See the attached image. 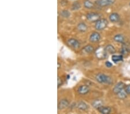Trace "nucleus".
I'll return each mask as SVG.
<instances>
[{
  "label": "nucleus",
  "instance_id": "obj_2",
  "mask_svg": "<svg viewBox=\"0 0 130 114\" xmlns=\"http://www.w3.org/2000/svg\"><path fill=\"white\" fill-rule=\"evenodd\" d=\"M108 22L105 18H100L97 21H96L95 24V28L98 31H102L106 28L108 26Z\"/></svg>",
  "mask_w": 130,
  "mask_h": 114
},
{
  "label": "nucleus",
  "instance_id": "obj_12",
  "mask_svg": "<svg viewBox=\"0 0 130 114\" xmlns=\"http://www.w3.org/2000/svg\"><path fill=\"white\" fill-rule=\"evenodd\" d=\"M97 109L100 113H104V114H109L111 112V108L109 107L102 106Z\"/></svg>",
  "mask_w": 130,
  "mask_h": 114
},
{
  "label": "nucleus",
  "instance_id": "obj_28",
  "mask_svg": "<svg viewBox=\"0 0 130 114\" xmlns=\"http://www.w3.org/2000/svg\"><path fill=\"white\" fill-rule=\"evenodd\" d=\"M127 49H128V51L130 52V46L127 47Z\"/></svg>",
  "mask_w": 130,
  "mask_h": 114
},
{
  "label": "nucleus",
  "instance_id": "obj_3",
  "mask_svg": "<svg viewBox=\"0 0 130 114\" xmlns=\"http://www.w3.org/2000/svg\"><path fill=\"white\" fill-rule=\"evenodd\" d=\"M87 19L91 22H96L98 20L101 18V16L98 13H94V12H91L87 14L86 16Z\"/></svg>",
  "mask_w": 130,
  "mask_h": 114
},
{
  "label": "nucleus",
  "instance_id": "obj_24",
  "mask_svg": "<svg viewBox=\"0 0 130 114\" xmlns=\"http://www.w3.org/2000/svg\"><path fill=\"white\" fill-rule=\"evenodd\" d=\"M72 8V9L74 10H78L79 9H80V4H79V3H78V2H75V3L73 4Z\"/></svg>",
  "mask_w": 130,
  "mask_h": 114
},
{
  "label": "nucleus",
  "instance_id": "obj_6",
  "mask_svg": "<svg viewBox=\"0 0 130 114\" xmlns=\"http://www.w3.org/2000/svg\"><path fill=\"white\" fill-rule=\"evenodd\" d=\"M68 44L73 49H78L80 47V43L75 39H70L67 41Z\"/></svg>",
  "mask_w": 130,
  "mask_h": 114
},
{
  "label": "nucleus",
  "instance_id": "obj_26",
  "mask_svg": "<svg viewBox=\"0 0 130 114\" xmlns=\"http://www.w3.org/2000/svg\"><path fill=\"white\" fill-rule=\"evenodd\" d=\"M125 90L126 91V92L127 93L128 95H130V84L128 85L125 88Z\"/></svg>",
  "mask_w": 130,
  "mask_h": 114
},
{
  "label": "nucleus",
  "instance_id": "obj_5",
  "mask_svg": "<svg viewBox=\"0 0 130 114\" xmlns=\"http://www.w3.org/2000/svg\"><path fill=\"white\" fill-rule=\"evenodd\" d=\"M125 85L124 83H123V82H120L116 85L115 86V87L113 89V92L115 93V94L117 95V93H119L120 92H121V90L124 89L125 88Z\"/></svg>",
  "mask_w": 130,
  "mask_h": 114
},
{
  "label": "nucleus",
  "instance_id": "obj_4",
  "mask_svg": "<svg viewBox=\"0 0 130 114\" xmlns=\"http://www.w3.org/2000/svg\"><path fill=\"white\" fill-rule=\"evenodd\" d=\"M115 0H97L95 3L101 7H108L113 4Z\"/></svg>",
  "mask_w": 130,
  "mask_h": 114
},
{
  "label": "nucleus",
  "instance_id": "obj_9",
  "mask_svg": "<svg viewBox=\"0 0 130 114\" xmlns=\"http://www.w3.org/2000/svg\"><path fill=\"white\" fill-rule=\"evenodd\" d=\"M90 91V89L89 87L86 85H82L80 86L77 89V92H78V93L80 95H86Z\"/></svg>",
  "mask_w": 130,
  "mask_h": 114
},
{
  "label": "nucleus",
  "instance_id": "obj_29",
  "mask_svg": "<svg viewBox=\"0 0 130 114\" xmlns=\"http://www.w3.org/2000/svg\"><path fill=\"white\" fill-rule=\"evenodd\" d=\"M60 67V64L59 63H58V69H59Z\"/></svg>",
  "mask_w": 130,
  "mask_h": 114
},
{
  "label": "nucleus",
  "instance_id": "obj_11",
  "mask_svg": "<svg viewBox=\"0 0 130 114\" xmlns=\"http://www.w3.org/2000/svg\"><path fill=\"white\" fill-rule=\"evenodd\" d=\"M109 20L112 22H117L120 20V16L116 13H113L109 16Z\"/></svg>",
  "mask_w": 130,
  "mask_h": 114
},
{
  "label": "nucleus",
  "instance_id": "obj_1",
  "mask_svg": "<svg viewBox=\"0 0 130 114\" xmlns=\"http://www.w3.org/2000/svg\"><path fill=\"white\" fill-rule=\"evenodd\" d=\"M95 79L97 80V81L100 83V84H110L112 83V78L105 74H98L95 77Z\"/></svg>",
  "mask_w": 130,
  "mask_h": 114
},
{
  "label": "nucleus",
  "instance_id": "obj_22",
  "mask_svg": "<svg viewBox=\"0 0 130 114\" xmlns=\"http://www.w3.org/2000/svg\"><path fill=\"white\" fill-rule=\"evenodd\" d=\"M70 13L69 12V11L66 10H62V11L61 12V16H62L63 17H66V18H68L70 16Z\"/></svg>",
  "mask_w": 130,
  "mask_h": 114
},
{
  "label": "nucleus",
  "instance_id": "obj_7",
  "mask_svg": "<svg viewBox=\"0 0 130 114\" xmlns=\"http://www.w3.org/2000/svg\"><path fill=\"white\" fill-rule=\"evenodd\" d=\"M95 54L97 58L100 59L105 58L107 56V54L105 50V49H98L95 51Z\"/></svg>",
  "mask_w": 130,
  "mask_h": 114
},
{
  "label": "nucleus",
  "instance_id": "obj_25",
  "mask_svg": "<svg viewBox=\"0 0 130 114\" xmlns=\"http://www.w3.org/2000/svg\"><path fill=\"white\" fill-rule=\"evenodd\" d=\"M62 84V80H61V78H60V77H58V78H57L58 87H60L61 85Z\"/></svg>",
  "mask_w": 130,
  "mask_h": 114
},
{
  "label": "nucleus",
  "instance_id": "obj_17",
  "mask_svg": "<svg viewBox=\"0 0 130 114\" xmlns=\"http://www.w3.org/2000/svg\"><path fill=\"white\" fill-rule=\"evenodd\" d=\"M114 40L115 41H116V42L123 43V44L124 42V36L121 34H117L116 35H115L114 37Z\"/></svg>",
  "mask_w": 130,
  "mask_h": 114
},
{
  "label": "nucleus",
  "instance_id": "obj_16",
  "mask_svg": "<svg viewBox=\"0 0 130 114\" xmlns=\"http://www.w3.org/2000/svg\"><path fill=\"white\" fill-rule=\"evenodd\" d=\"M77 108L80 109V110L85 111V110H87L88 109L89 106H88L86 103H84L83 101H80V102H79L78 104H77Z\"/></svg>",
  "mask_w": 130,
  "mask_h": 114
},
{
  "label": "nucleus",
  "instance_id": "obj_19",
  "mask_svg": "<svg viewBox=\"0 0 130 114\" xmlns=\"http://www.w3.org/2000/svg\"><path fill=\"white\" fill-rule=\"evenodd\" d=\"M83 51L84 53L86 54H90L93 53L94 51V47L91 45H87L85 46L83 49Z\"/></svg>",
  "mask_w": 130,
  "mask_h": 114
},
{
  "label": "nucleus",
  "instance_id": "obj_18",
  "mask_svg": "<svg viewBox=\"0 0 130 114\" xmlns=\"http://www.w3.org/2000/svg\"><path fill=\"white\" fill-rule=\"evenodd\" d=\"M127 95H128L127 93L126 92V91H125V89H124L122 90L119 93H117V97H118L119 99L123 100V99H124L126 98V97H127Z\"/></svg>",
  "mask_w": 130,
  "mask_h": 114
},
{
  "label": "nucleus",
  "instance_id": "obj_15",
  "mask_svg": "<svg viewBox=\"0 0 130 114\" xmlns=\"http://www.w3.org/2000/svg\"><path fill=\"white\" fill-rule=\"evenodd\" d=\"M77 28L78 31H80L81 32H85L87 30V25L85 23H83V22H81V23L77 25Z\"/></svg>",
  "mask_w": 130,
  "mask_h": 114
},
{
  "label": "nucleus",
  "instance_id": "obj_27",
  "mask_svg": "<svg viewBox=\"0 0 130 114\" xmlns=\"http://www.w3.org/2000/svg\"><path fill=\"white\" fill-rule=\"evenodd\" d=\"M105 65H106V67H112V66H113L112 63H110V62H109V61H107V62H106V63H105Z\"/></svg>",
  "mask_w": 130,
  "mask_h": 114
},
{
  "label": "nucleus",
  "instance_id": "obj_30",
  "mask_svg": "<svg viewBox=\"0 0 130 114\" xmlns=\"http://www.w3.org/2000/svg\"><path fill=\"white\" fill-rule=\"evenodd\" d=\"M129 5H130V4H129Z\"/></svg>",
  "mask_w": 130,
  "mask_h": 114
},
{
  "label": "nucleus",
  "instance_id": "obj_14",
  "mask_svg": "<svg viewBox=\"0 0 130 114\" xmlns=\"http://www.w3.org/2000/svg\"><path fill=\"white\" fill-rule=\"evenodd\" d=\"M103 104V101L99 99H97V100H94L93 103H92V105L93 107L95 108L96 109H98L99 108L102 106Z\"/></svg>",
  "mask_w": 130,
  "mask_h": 114
},
{
  "label": "nucleus",
  "instance_id": "obj_8",
  "mask_svg": "<svg viewBox=\"0 0 130 114\" xmlns=\"http://www.w3.org/2000/svg\"><path fill=\"white\" fill-rule=\"evenodd\" d=\"M101 39V35L98 32H93L90 36L89 40L92 43H96L98 42Z\"/></svg>",
  "mask_w": 130,
  "mask_h": 114
},
{
  "label": "nucleus",
  "instance_id": "obj_20",
  "mask_svg": "<svg viewBox=\"0 0 130 114\" xmlns=\"http://www.w3.org/2000/svg\"><path fill=\"white\" fill-rule=\"evenodd\" d=\"M84 6L87 9H91L94 7V4L90 0H85L84 1Z\"/></svg>",
  "mask_w": 130,
  "mask_h": 114
},
{
  "label": "nucleus",
  "instance_id": "obj_21",
  "mask_svg": "<svg viewBox=\"0 0 130 114\" xmlns=\"http://www.w3.org/2000/svg\"><path fill=\"white\" fill-rule=\"evenodd\" d=\"M112 61L115 62V63H117V62L123 61V55H114L112 56Z\"/></svg>",
  "mask_w": 130,
  "mask_h": 114
},
{
  "label": "nucleus",
  "instance_id": "obj_10",
  "mask_svg": "<svg viewBox=\"0 0 130 114\" xmlns=\"http://www.w3.org/2000/svg\"><path fill=\"white\" fill-rule=\"evenodd\" d=\"M69 105V102L67 100L63 99L61 100L58 104V108L59 109H62L67 108Z\"/></svg>",
  "mask_w": 130,
  "mask_h": 114
},
{
  "label": "nucleus",
  "instance_id": "obj_23",
  "mask_svg": "<svg viewBox=\"0 0 130 114\" xmlns=\"http://www.w3.org/2000/svg\"><path fill=\"white\" fill-rule=\"evenodd\" d=\"M121 53H122V54L123 55H126L129 53V51L128 50V49H127V46H126V45L125 44L123 45L122 48H121Z\"/></svg>",
  "mask_w": 130,
  "mask_h": 114
},
{
  "label": "nucleus",
  "instance_id": "obj_13",
  "mask_svg": "<svg viewBox=\"0 0 130 114\" xmlns=\"http://www.w3.org/2000/svg\"><path fill=\"white\" fill-rule=\"evenodd\" d=\"M105 50L106 53L107 54H112L115 53L116 52V50H115V47L113 45L109 44L105 48Z\"/></svg>",
  "mask_w": 130,
  "mask_h": 114
}]
</instances>
